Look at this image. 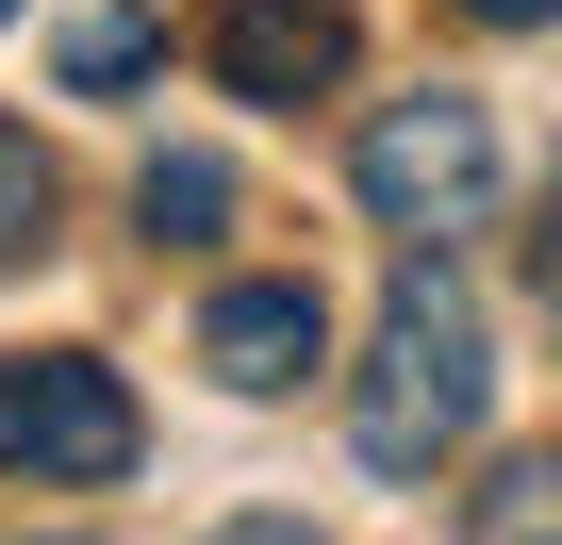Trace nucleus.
I'll return each instance as SVG.
<instances>
[{
	"label": "nucleus",
	"instance_id": "20e7f679",
	"mask_svg": "<svg viewBox=\"0 0 562 545\" xmlns=\"http://www.w3.org/2000/svg\"><path fill=\"white\" fill-rule=\"evenodd\" d=\"M348 0H215V83L232 100H331L348 83Z\"/></svg>",
	"mask_w": 562,
	"mask_h": 545
},
{
	"label": "nucleus",
	"instance_id": "7ed1b4c3",
	"mask_svg": "<svg viewBox=\"0 0 562 545\" xmlns=\"http://www.w3.org/2000/svg\"><path fill=\"white\" fill-rule=\"evenodd\" d=\"M133 446H149V413L116 364H83V348L0 364V479H133Z\"/></svg>",
	"mask_w": 562,
	"mask_h": 545
},
{
	"label": "nucleus",
	"instance_id": "423d86ee",
	"mask_svg": "<svg viewBox=\"0 0 562 545\" xmlns=\"http://www.w3.org/2000/svg\"><path fill=\"white\" fill-rule=\"evenodd\" d=\"M133 215H149L166 248H215V231H232V166H215V149H149V166H133Z\"/></svg>",
	"mask_w": 562,
	"mask_h": 545
},
{
	"label": "nucleus",
	"instance_id": "f8f14e48",
	"mask_svg": "<svg viewBox=\"0 0 562 545\" xmlns=\"http://www.w3.org/2000/svg\"><path fill=\"white\" fill-rule=\"evenodd\" d=\"M0 18H18V0H0Z\"/></svg>",
	"mask_w": 562,
	"mask_h": 545
},
{
	"label": "nucleus",
	"instance_id": "9b49d317",
	"mask_svg": "<svg viewBox=\"0 0 562 545\" xmlns=\"http://www.w3.org/2000/svg\"><path fill=\"white\" fill-rule=\"evenodd\" d=\"M463 18H496V34H546V18H562V0H463Z\"/></svg>",
	"mask_w": 562,
	"mask_h": 545
},
{
	"label": "nucleus",
	"instance_id": "9d476101",
	"mask_svg": "<svg viewBox=\"0 0 562 545\" xmlns=\"http://www.w3.org/2000/svg\"><path fill=\"white\" fill-rule=\"evenodd\" d=\"M199 545H315V529H299V512H215Z\"/></svg>",
	"mask_w": 562,
	"mask_h": 545
},
{
	"label": "nucleus",
	"instance_id": "39448f33",
	"mask_svg": "<svg viewBox=\"0 0 562 545\" xmlns=\"http://www.w3.org/2000/svg\"><path fill=\"white\" fill-rule=\"evenodd\" d=\"M199 364H215L232 397H299V381L331 364V315H315V282H232V298L199 315Z\"/></svg>",
	"mask_w": 562,
	"mask_h": 545
},
{
	"label": "nucleus",
	"instance_id": "6e6552de",
	"mask_svg": "<svg viewBox=\"0 0 562 545\" xmlns=\"http://www.w3.org/2000/svg\"><path fill=\"white\" fill-rule=\"evenodd\" d=\"M149 67H166V34L133 18V0H100V18H67V83H83V100H116V83H149Z\"/></svg>",
	"mask_w": 562,
	"mask_h": 545
},
{
	"label": "nucleus",
	"instance_id": "1a4fd4ad",
	"mask_svg": "<svg viewBox=\"0 0 562 545\" xmlns=\"http://www.w3.org/2000/svg\"><path fill=\"white\" fill-rule=\"evenodd\" d=\"M18 248H50V149L0 116V264H18Z\"/></svg>",
	"mask_w": 562,
	"mask_h": 545
},
{
	"label": "nucleus",
	"instance_id": "f257e3e1",
	"mask_svg": "<svg viewBox=\"0 0 562 545\" xmlns=\"http://www.w3.org/2000/svg\"><path fill=\"white\" fill-rule=\"evenodd\" d=\"M496 413V331L463 298V264L447 248H397V282H381V331H364V381H348V446L381 479H430L463 463Z\"/></svg>",
	"mask_w": 562,
	"mask_h": 545
},
{
	"label": "nucleus",
	"instance_id": "f03ea898",
	"mask_svg": "<svg viewBox=\"0 0 562 545\" xmlns=\"http://www.w3.org/2000/svg\"><path fill=\"white\" fill-rule=\"evenodd\" d=\"M348 182H364V215H381L397 248H463V231L496 215L513 149H496V116H480L463 83H430V100H381V116H364Z\"/></svg>",
	"mask_w": 562,
	"mask_h": 545
},
{
	"label": "nucleus",
	"instance_id": "0eeeda50",
	"mask_svg": "<svg viewBox=\"0 0 562 545\" xmlns=\"http://www.w3.org/2000/svg\"><path fill=\"white\" fill-rule=\"evenodd\" d=\"M463 545H562V463H546V446H513V463L463 496Z\"/></svg>",
	"mask_w": 562,
	"mask_h": 545
}]
</instances>
